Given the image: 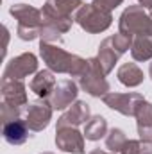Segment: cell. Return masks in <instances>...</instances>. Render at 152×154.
Here are the masks:
<instances>
[{
  "mask_svg": "<svg viewBox=\"0 0 152 154\" xmlns=\"http://www.w3.org/2000/svg\"><path fill=\"white\" fill-rule=\"evenodd\" d=\"M39 56L47 63L48 70H52L54 74H68L72 77H81L88 68V59H82L77 54H70L54 43L39 41Z\"/></svg>",
  "mask_w": 152,
  "mask_h": 154,
  "instance_id": "obj_1",
  "label": "cell"
},
{
  "mask_svg": "<svg viewBox=\"0 0 152 154\" xmlns=\"http://www.w3.org/2000/svg\"><path fill=\"white\" fill-rule=\"evenodd\" d=\"M9 13L11 16H14V20H18L16 34L20 39L32 41V39L39 38L41 25H43V14L39 9L27 5V4H14L11 5Z\"/></svg>",
  "mask_w": 152,
  "mask_h": 154,
  "instance_id": "obj_2",
  "label": "cell"
},
{
  "mask_svg": "<svg viewBox=\"0 0 152 154\" xmlns=\"http://www.w3.org/2000/svg\"><path fill=\"white\" fill-rule=\"evenodd\" d=\"M118 32L129 34V36H152V18L149 11L143 5H129L118 22Z\"/></svg>",
  "mask_w": 152,
  "mask_h": 154,
  "instance_id": "obj_3",
  "label": "cell"
},
{
  "mask_svg": "<svg viewBox=\"0 0 152 154\" xmlns=\"http://www.w3.org/2000/svg\"><path fill=\"white\" fill-rule=\"evenodd\" d=\"M75 22L81 25L82 31H86L90 34H97V32H104L106 29L111 27L113 16L109 11L97 9L93 4H84L75 13Z\"/></svg>",
  "mask_w": 152,
  "mask_h": 154,
  "instance_id": "obj_4",
  "label": "cell"
},
{
  "mask_svg": "<svg viewBox=\"0 0 152 154\" xmlns=\"http://www.w3.org/2000/svg\"><path fill=\"white\" fill-rule=\"evenodd\" d=\"M79 84L91 97H104V95L109 93V82H108L106 74H104L97 57L88 59V68L79 77Z\"/></svg>",
  "mask_w": 152,
  "mask_h": 154,
  "instance_id": "obj_5",
  "label": "cell"
},
{
  "mask_svg": "<svg viewBox=\"0 0 152 154\" xmlns=\"http://www.w3.org/2000/svg\"><path fill=\"white\" fill-rule=\"evenodd\" d=\"M38 72V57L32 52H23L13 59L7 61L4 74H2V81L4 79H16V81H23L25 77L32 75Z\"/></svg>",
  "mask_w": 152,
  "mask_h": 154,
  "instance_id": "obj_6",
  "label": "cell"
},
{
  "mask_svg": "<svg viewBox=\"0 0 152 154\" xmlns=\"http://www.w3.org/2000/svg\"><path fill=\"white\" fill-rule=\"evenodd\" d=\"M52 111H54V108L48 99H36V100L29 102L27 109H25V122H27L29 129L34 133L47 129V125L52 120Z\"/></svg>",
  "mask_w": 152,
  "mask_h": 154,
  "instance_id": "obj_7",
  "label": "cell"
},
{
  "mask_svg": "<svg viewBox=\"0 0 152 154\" xmlns=\"http://www.w3.org/2000/svg\"><path fill=\"white\" fill-rule=\"evenodd\" d=\"M104 104L108 108H111L114 111L122 113L123 116H134L136 108L140 106V102H143V95L131 91V93H116V91H109L108 95L102 97Z\"/></svg>",
  "mask_w": 152,
  "mask_h": 154,
  "instance_id": "obj_8",
  "label": "cell"
},
{
  "mask_svg": "<svg viewBox=\"0 0 152 154\" xmlns=\"http://www.w3.org/2000/svg\"><path fill=\"white\" fill-rule=\"evenodd\" d=\"M56 145L57 149L72 154H84V133H79L77 127H57L56 129Z\"/></svg>",
  "mask_w": 152,
  "mask_h": 154,
  "instance_id": "obj_9",
  "label": "cell"
},
{
  "mask_svg": "<svg viewBox=\"0 0 152 154\" xmlns=\"http://www.w3.org/2000/svg\"><path fill=\"white\" fill-rule=\"evenodd\" d=\"M25 84L23 81H16V79H4L2 81V104H7L11 108H18L23 109V106L29 104L27 99V91H25Z\"/></svg>",
  "mask_w": 152,
  "mask_h": 154,
  "instance_id": "obj_10",
  "label": "cell"
},
{
  "mask_svg": "<svg viewBox=\"0 0 152 154\" xmlns=\"http://www.w3.org/2000/svg\"><path fill=\"white\" fill-rule=\"evenodd\" d=\"M79 93V86L72 79H63L56 84V90L50 97V104L54 109H66L70 108L77 99Z\"/></svg>",
  "mask_w": 152,
  "mask_h": 154,
  "instance_id": "obj_11",
  "label": "cell"
},
{
  "mask_svg": "<svg viewBox=\"0 0 152 154\" xmlns=\"http://www.w3.org/2000/svg\"><path fill=\"white\" fill-rule=\"evenodd\" d=\"M91 118L90 113V104L82 102V100H75L68 111H65L63 115L57 118V127H79L81 124H86Z\"/></svg>",
  "mask_w": 152,
  "mask_h": 154,
  "instance_id": "obj_12",
  "label": "cell"
},
{
  "mask_svg": "<svg viewBox=\"0 0 152 154\" xmlns=\"http://www.w3.org/2000/svg\"><path fill=\"white\" fill-rule=\"evenodd\" d=\"M56 77L52 70H39L36 72V75L32 77V81L29 82L31 91H34L38 95V99H48L52 97L54 90H56Z\"/></svg>",
  "mask_w": 152,
  "mask_h": 154,
  "instance_id": "obj_13",
  "label": "cell"
},
{
  "mask_svg": "<svg viewBox=\"0 0 152 154\" xmlns=\"http://www.w3.org/2000/svg\"><path fill=\"white\" fill-rule=\"evenodd\" d=\"M29 125L25 120L22 118H16V120H11V122H5L4 124V129H2V134H4V140L11 145H22L27 142L29 138Z\"/></svg>",
  "mask_w": 152,
  "mask_h": 154,
  "instance_id": "obj_14",
  "label": "cell"
},
{
  "mask_svg": "<svg viewBox=\"0 0 152 154\" xmlns=\"http://www.w3.org/2000/svg\"><path fill=\"white\" fill-rule=\"evenodd\" d=\"M136 125H138V134L141 140L149 142V134L152 131V104L143 100L140 102V106L136 108Z\"/></svg>",
  "mask_w": 152,
  "mask_h": 154,
  "instance_id": "obj_15",
  "label": "cell"
},
{
  "mask_svg": "<svg viewBox=\"0 0 152 154\" xmlns=\"http://www.w3.org/2000/svg\"><path fill=\"white\" fill-rule=\"evenodd\" d=\"M116 77L127 88H134V86H140L143 82V72H141V68L136 63H123L118 68Z\"/></svg>",
  "mask_w": 152,
  "mask_h": 154,
  "instance_id": "obj_16",
  "label": "cell"
},
{
  "mask_svg": "<svg viewBox=\"0 0 152 154\" xmlns=\"http://www.w3.org/2000/svg\"><path fill=\"white\" fill-rule=\"evenodd\" d=\"M97 59H99V63H100V66H102V70H104V74H106V75L113 72L114 65H116V63H118V59H120V54L113 48V45H111L109 38H106L102 43H100Z\"/></svg>",
  "mask_w": 152,
  "mask_h": 154,
  "instance_id": "obj_17",
  "label": "cell"
},
{
  "mask_svg": "<svg viewBox=\"0 0 152 154\" xmlns=\"http://www.w3.org/2000/svg\"><path fill=\"white\" fill-rule=\"evenodd\" d=\"M108 134V120L102 115L91 116L84 124V138L90 142H97Z\"/></svg>",
  "mask_w": 152,
  "mask_h": 154,
  "instance_id": "obj_18",
  "label": "cell"
},
{
  "mask_svg": "<svg viewBox=\"0 0 152 154\" xmlns=\"http://www.w3.org/2000/svg\"><path fill=\"white\" fill-rule=\"evenodd\" d=\"M131 56H132L134 61L152 59V36H147V34L134 36L132 47H131Z\"/></svg>",
  "mask_w": 152,
  "mask_h": 154,
  "instance_id": "obj_19",
  "label": "cell"
},
{
  "mask_svg": "<svg viewBox=\"0 0 152 154\" xmlns=\"http://www.w3.org/2000/svg\"><path fill=\"white\" fill-rule=\"evenodd\" d=\"M47 4L56 13H59L61 16H66V18H75V13L84 5L81 0H47Z\"/></svg>",
  "mask_w": 152,
  "mask_h": 154,
  "instance_id": "obj_20",
  "label": "cell"
},
{
  "mask_svg": "<svg viewBox=\"0 0 152 154\" xmlns=\"http://www.w3.org/2000/svg\"><path fill=\"white\" fill-rule=\"evenodd\" d=\"M125 142H127V136H125V133H123L122 129H118V127H113V129L108 131V134H106V147H108L111 152L120 154L122 147L125 145Z\"/></svg>",
  "mask_w": 152,
  "mask_h": 154,
  "instance_id": "obj_21",
  "label": "cell"
},
{
  "mask_svg": "<svg viewBox=\"0 0 152 154\" xmlns=\"http://www.w3.org/2000/svg\"><path fill=\"white\" fill-rule=\"evenodd\" d=\"M120 154H152V142L147 140H127Z\"/></svg>",
  "mask_w": 152,
  "mask_h": 154,
  "instance_id": "obj_22",
  "label": "cell"
},
{
  "mask_svg": "<svg viewBox=\"0 0 152 154\" xmlns=\"http://www.w3.org/2000/svg\"><path fill=\"white\" fill-rule=\"evenodd\" d=\"M132 36H129V34H123V32H118V34H114V36H109V41H111V45H113V48L122 56V54H125L131 47H132Z\"/></svg>",
  "mask_w": 152,
  "mask_h": 154,
  "instance_id": "obj_23",
  "label": "cell"
},
{
  "mask_svg": "<svg viewBox=\"0 0 152 154\" xmlns=\"http://www.w3.org/2000/svg\"><path fill=\"white\" fill-rule=\"evenodd\" d=\"M22 111H23V109H18V108H11V106H7V104H2V124L20 118Z\"/></svg>",
  "mask_w": 152,
  "mask_h": 154,
  "instance_id": "obj_24",
  "label": "cell"
},
{
  "mask_svg": "<svg viewBox=\"0 0 152 154\" xmlns=\"http://www.w3.org/2000/svg\"><path fill=\"white\" fill-rule=\"evenodd\" d=\"M122 2L123 0H93L91 4L97 7V9H104V11H113V9H116L118 5H122Z\"/></svg>",
  "mask_w": 152,
  "mask_h": 154,
  "instance_id": "obj_25",
  "label": "cell"
},
{
  "mask_svg": "<svg viewBox=\"0 0 152 154\" xmlns=\"http://www.w3.org/2000/svg\"><path fill=\"white\" fill-rule=\"evenodd\" d=\"M2 31H4V52L7 50V41H9V31H7V27H2Z\"/></svg>",
  "mask_w": 152,
  "mask_h": 154,
  "instance_id": "obj_26",
  "label": "cell"
},
{
  "mask_svg": "<svg viewBox=\"0 0 152 154\" xmlns=\"http://www.w3.org/2000/svg\"><path fill=\"white\" fill-rule=\"evenodd\" d=\"M140 5H143L145 9H152V0H138Z\"/></svg>",
  "mask_w": 152,
  "mask_h": 154,
  "instance_id": "obj_27",
  "label": "cell"
},
{
  "mask_svg": "<svg viewBox=\"0 0 152 154\" xmlns=\"http://www.w3.org/2000/svg\"><path fill=\"white\" fill-rule=\"evenodd\" d=\"M90 154H116V152H106V151H102V149H93Z\"/></svg>",
  "mask_w": 152,
  "mask_h": 154,
  "instance_id": "obj_28",
  "label": "cell"
},
{
  "mask_svg": "<svg viewBox=\"0 0 152 154\" xmlns=\"http://www.w3.org/2000/svg\"><path fill=\"white\" fill-rule=\"evenodd\" d=\"M149 74H150V79H152V63H150V68H149Z\"/></svg>",
  "mask_w": 152,
  "mask_h": 154,
  "instance_id": "obj_29",
  "label": "cell"
},
{
  "mask_svg": "<svg viewBox=\"0 0 152 154\" xmlns=\"http://www.w3.org/2000/svg\"><path fill=\"white\" fill-rule=\"evenodd\" d=\"M149 142H152V131H150V134H149Z\"/></svg>",
  "mask_w": 152,
  "mask_h": 154,
  "instance_id": "obj_30",
  "label": "cell"
},
{
  "mask_svg": "<svg viewBox=\"0 0 152 154\" xmlns=\"http://www.w3.org/2000/svg\"><path fill=\"white\" fill-rule=\"evenodd\" d=\"M41 154H54V152H41Z\"/></svg>",
  "mask_w": 152,
  "mask_h": 154,
  "instance_id": "obj_31",
  "label": "cell"
}]
</instances>
